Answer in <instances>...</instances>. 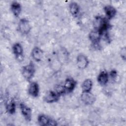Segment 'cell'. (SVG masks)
Listing matches in <instances>:
<instances>
[{
    "label": "cell",
    "instance_id": "cell-17",
    "mask_svg": "<svg viewBox=\"0 0 126 126\" xmlns=\"http://www.w3.org/2000/svg\"><path fill=\"white\" fill-rule=\"evenodd\" d=\"M93 87V82L90 79L84 80L82 84V89L83 92H90Z\"/></svg>",
    "mask_w": 126,
    "mask_h": 126
},
{
    "label": "cell",
    "instance_id": "cell-6",
    "mask_svg": "<svg viewBox=\"0 0 126 126\" xmlns=\"http://www.w3.org/2000/svg\"><path fill=\"white\" fill-rule=\"evenodd\" d=\"M60 96L55 91H50L45 94L44 100L47 103H53L57 102Z\"/></svg>",
    "mask_w": 126,
    "mask_h": 126
},
{
    "label": "cell",
    "instance_id": "cell-3",
    "mask_svg": "<svg viewBox=\"0 0 126 126\" xmlns=\"http://www.w3.org/2000/svg\"><path fill=\"white\" fill-rule=\"evenodd\" d=\"M4 105L7 112L11 114L15 113L16 110V104L12 97L6 94L4 99Z\"/></svg>",
    "mask_w": 126,
    "mask_h": 126
},
{
    "label": "cell",
    "instance_id": "cell-7",
    "mask_svg": "<svg viewBox=\"0 0 126 126\" xmlns=\"http://www.w3.org/2000/svg\"><path fill=\"white\" fill-rule=\"evenodd\" d=\"M76 85V82L74 79L71 77L67 78L64 82V84L63 85L65 92L70 93L72 92L75 89Z\"/></svg>",
    "mask_w": 126,
    "mask_h": 126
},
{
    "label": "cell",
    "instance_id": "cell-20",
    "mask_svg": "<svg viewBox=\"0 0 126 126\" xmlns=\"http://www.w3.org/2000/svg\"><path fill=\"white\" fill-rule=\"evenodd\" d=\"M110 76L112 79H114L117 76V72L115 70H112L110 72Z\"/></svg>",
    "mask_w": 126,
    "mask_h": 126
},
{
    "label": "cell",
    "instance_id": "cell-8",
    "mask_svg": "<svg viewBox=\"0 0 126 126\" xmlns=\"http://www.w3.org/2000/svg\"><path fill=\"white\" fill-rule=\"evenodd\" d=\"M20 109L22 114L27 121H30L32 119V110L30 107L23 103L20 104Z\"/></svg>",
    "mask_w": 126,
    "mask_h": 126
},
{
    "label": "cell",
    "instance_id": "cell-11",
    "mask_svg": "<svg viewBox=\"0 0 126 126\" xmlns=\"http://www.w3.org/2000/svg\"><path fill=\"white\" fill-rule=\"evenodd\" d=\"M31 55L32 58L36 62H39L41 60L43 55V51L38 47H34L31 53Z\"/></svg>",
    "mask_w": 126,
    "mask_h": 126
},
{
    "label": "cell",
    "instance_id": "cell-4",
    "mask_svg": "<svg viewBox=\"0 0 126 126\" xmlns=\"http://www.w3.org/2000/svg\"><path fill=\"white\" fill-rule=\"evenodd\" d=\"M81 101L86 105H90L93 104L95 101L94 95L90 92H83L81 95Z\"/></svg>",
    "mask_w": 126,
    "mask_h": 126
},
{
    "label": "cell",
    "instance_id": "cell-16",
    "mask_svg": "<svg viewBox=\"0 0 126 126\" xmlns=\"http://www.w3.org/2000/svg\"><path fill=\"white\" fill-rule=\"evenodd\" d=\"M69 11L72 16L76 17L78 16L80 11V6L76 2H71L69 5Z\"/></svg>",
    "mask_w": 126,
    "mask_h": 126
},
{
    "label": "cell",
    "instance_id": "cell-18",
    "mask_svg": "<svg viewBox=\"0 0 126 126\" xmlns=\"http://www.w3.org/2000/svg\"><path fill=\"white\" fill-rule=\"evenodd\" d=\"M51 120L45 115H40L38 118V122L40 126H49Z\"/></svg>",
    "mask_w": 126,
    "mask_h": 126
},
{
    "label": "cell",
    "instance_id": "cell-13",
    "mask_svg": "<svg viewBox=\"0 0 126 126\" xmlns=\"http://www.w3.org/2000/svg\"><path fill=\"white\" fill-rule=\"evenodd\" d=\"M12 50L16 58L19 59L23 57V49L19 43H15L12 47Z\"/></svg>",
    "mask_w": 126,
    "mask_h": 126
},
{
    "label": "cell",
    "instance_id": "cell-5",
    "mask_svg": "<svg viewBox=\"0 0 126 126\" xmlns=\"http://www.w3.org/2000/svg\"><path fill=\"white\" fill-rule=\"evenodd\" d=\"M76 64L78 67L80 69L86 68L89 64L88 58L84 54H79L76 58Z\"/></svg>",
    "mask_w": 126,
    "mask_h": 126
},
{
    "label": "cell",
    "instance_id": "cell-14",
    "mask_svg": "<svg viewBox=\"0 0 126 126\" xmlns=\"http://www.w3.org/2000/svg\"><path fill=\"white\" fill-rule=\"evenodd\" d=\"M104 10L108 19H112L114 18L117 13L116 9L113 6L110 5L104 6Z\"/></svg>",
    "mask_w": 126,
    "mask_h": 126
},
{
    "label": "cell",
    "instance_id": "cell-9",
    "mask_svg": "<svg viewBox=\"0 0 126 126\" xmlns=\"http://www.w3.org/2000/svg\"><path fill=\"white\" fill-rule=\"evenodd\" d=\"M28 93L32 97H37L39 93V88L38 84L35 82L31 83L28 88Z\"/></svg>",
    "mask_w": 126,
    "mask_h": 126
},
{
    "label": "cell",
    "instance_id": "cell-12",
    "mask_svg": "<svg viewBox=\"0 0 126 126\" xmlns=\"http://www.w3.org/2000/svg\"><path fill=\"white\" fill-rule=\"evenodd\" d=\"M97 82L101 86L105 85L109 80V75L105 71H102L97 76Z\"/></svg>",
    "mask_w": 126,
    "mask_h": 126
},
{
    "label": "cell",
    "instance_id": "cell-15",
    "mask_svg": "<svg viewBox=\"0 0 126 126\" xmlns=\"http://www.w3.org/2000/svg\"><path fill=\"white\" fill-rule=\"evenodd\" d=\"M11 10L14 15L17 17L20 14L21 11V5L17 1H13L11 4Z\"/></svg>",
    "mask_w": 126,
    "mask_h": 126
},
{
    "label": "cell",
    "instance_id": "cell-19",
    "mask_svg": "<svg viewBox=\"0 0 126 126\" xmlns=\"http://www.w3.org/2000/svg\"><path fill=\"white\" fill-rule=\"evenodd\" d=\"M126 48L125 47L122 48V49H121V52H120V55H121L122 58L124 60H126Z\"/></svg>",
    "mask_w": 126,
    "mask_h": 126
},
{
    "label": "cell",
    "instance_id": "cell-2",
    "mask_svg": "<svg viewBox=\"0 0 126 126\" xmlns=\"http://www.w3.org/2000/svg\"><path fill=\"white\" fill-rule=\"evenodd\" d=\"M31 30V26L28 19L22 18L19 22L18 25V30L19 32L23 34H28Z\"/></svg>",
    "mask_w": 126,
    "mask_h": 126
},
{
    "label": "cell",
    "instance_id": "cell-1",
    "mask_svg": "<svg viewBox=\"0 0 126 126\" xmlns=\"http://www.w3.org/2000/svg\"><path fill=\"white\" fill-rule=\"evenodd\" d=\"M35 73V67L32 62L23 66L22 74L25 79L30 81L33 76Z\"/></svg>",
    "mask_w": 126,
    "mask_h": 126
},
{
    "label": "cell",
    "instance_id": "cell-10",
    "mask_svg": "<svg viewBox=\"0 0 126 126\" xmlns=\"http://www.w3.org/2000/svg\"><path fill=\"white\" fill-rule=\"evenodd\" d=\"M89 37L93 44H97L98 43L101 37V35L96 29H94L90 32Z\"/></svg>",
    "mask_w": 126,
    "mask_h": 126
}]
</instances>
